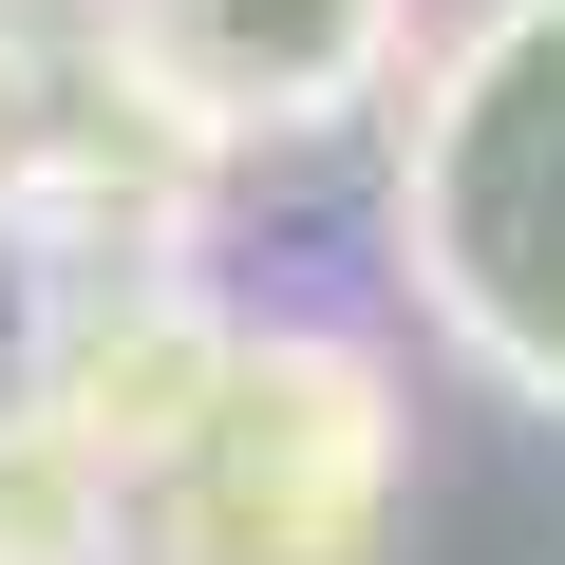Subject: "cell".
Instances as JSON below:
<instances>
[{
    "label": "cell",
    "instance_id": "obj_1",
    "mask_svg": "<svg viewBox=\"0 0 565 565\" xmlns=\"http://www.w3.org/2000/svg\"><path fill=\"white\" fill-rule=\"evenodd\" d=\"M396 282L490 396L565 415V0H490L415 76V114H396Z\"/></svg>",
    "mask_w": 565,
    "mask_h": 565
},
{
    "label": "cell",
    "instance_id": "obj_2",
    "mask_svg": "<svg viewBox=\"0 0 565 565\" xmlns=\"http://www.w3.org/2000/svg\"><path fill=\"white\" fill-rule=\"evenodd\" d=\"M415 490V396L340 321H226L207 415L114 490V565H377Z\"/></svg>",
    "mask_w": 565,
    "mask_h": 565
},
{
    "label": "cell",
    "instance_id": "obj_3",
    "mask_svg": "<svg viewBox=\"0 0 565 565\" xmlns=\"http://www.w3.org/2000/svg\"><path fill=\"white\" fill-rule=\"evenodd\" d=\"M95 57L189 151H264V132L377 114L415 76V0H95Z\"/></svg>",
    "mask_w": 565,
    "mask_h": 565
},
{
    "label": "cell",
    "instance_id": "obj_4",
    "mask_svg": "<svg viewBox=\"0 0 565 565\" xmlns=\"http://www.w3.org/2000/svg\"><path fill=\"white\" fill-rule=\"evenodd\" d=\"M207 377H226V321L189 302V264H170V282H76V302H57V359H39V415L132 490V471L207 415Z\"/></svg>",
    "mask_w": 565,
    "mask_h": 565
},
{
    "label": "cell",
    "instance_id": "obj_5",
    "mask_svg": "<svg viewBox=\"0 0 565 565\" xmlns=\"http://www.w3.org/2000/svg\"><path fill=\"white\" fill-rule=\"evenodd\" d=\"M0 565H114V471L20 396L0 415Z\"/></svg>",
    "mask_w": 565,
    "mask_h": 565
},
{
    "label": "cell",
    "instance_id": "obj_6",
    "mask_svg": "<svg viewBox=\"0 0 565 565\" xmlns=\"http://www.w3.org/2000/svg\"><path fill=\"white\" fill-rule=\"evenodd\" d=\"M57 302H76V282H57V245L0 207V415L39 396V359H57Z\"/></svg>",
    "mask_w": 565,
    "mask_h": 565
},
{
    "label": "cell",
    "instance_id": "obj_7",
    "mask_svg": "<svg viewBox=\"0 0 565 565\" xmlns=\"http://www.w3.org/2000/svg\"><path fill=\"white\" fill-rule=\"evenodd\" d=\"M39 132H57V57H39L20 20H0V189L39 170Z\"/></svg>",
    "mask_w": 565,
    "mask_h": 565
}]
</instances>
